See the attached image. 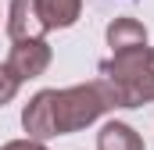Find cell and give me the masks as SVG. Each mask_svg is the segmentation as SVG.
<instances>
[{
  "label": "cell",
  "mask_w": 154,
  "mask_h": 150,
  "mask_svg": "<svg viewBox=\"0 0 154 150\" xmlns=\"http://www.w3.org/2000/svg\"><path fill=\"white\" fill-rule=\"evenodd\" d=\"M115 107L118 97L108 79H93L68 89H39L22 111V129L32 140H54V136H68L93 125L100 114Z\"/></svg>",
  "instance_id": "obj_1"
},
{
  "label": "cell",
  "mask_w": 154,
  "mask_h": 150,
  "mask_svg": "<svg viewBox=\"0 0 154 150\" xmlns=\"http://www.w3.org/2000/svg\"><path fill=\"white\" fill-rule=\"evenodd\" d=\"M100 79L111 82L118 107L154 104V46L115 50L108 61H100Z\"/></svg>",
  "instance_id": "obj_2"
},
{
  "label": "cell",
  "mask_w": 154,
  "mask_h": 150,
  "mask_svg": "<svg viewBox=\"0 0 154 150\" xmlns=\"http://www.w3.org/2000/svg\"><path fill=\"white\" fill-rule=\"evenodd\" d=\"M50 61H54V50H50V43L43 36L36 39H11V54H7V72L14 75L18 82H25V79H36L50 68Z\"/></svg>",
  "instance_id": "obj_3"
},
{
  "label": "cell",
  "mask_w": 154,
  "mask_h": 150,
  "mask_svg": "<svg viewBox=\"0 0 154 150\" xmlns=\"http://www.w3.org/2000/svg\"><path fill=\"white\" fill-rule=\"evenodd\" d=\"M7 36L11 39L47 36V29H43V22L36 14V0H11V7H7Z\"/></svg>",
  "instance_id": "obj_4"
},
{
  "label": "cell",
  "mask_w": 154,
  "mask_h": 150,
  "mask_svg": "<svg viewBox=\"0 0 154 150\" xmlns=\"http://www.w3.org/2000/svg\"><path fill=\"white\" fill-rule=\"evenodd\" d=\"M36 14L47 32L54 29H72L82 14V0H36Z\"/></svg>",
  "instance_id": "obj_5"
},
{
  "label": "cell",
  "mask_w": 154,
  "mask_h": 150,
  "mask_svg": "<svg viewBox=\"0 0 154 150\" xmlns=\"http://www.w3.org/2000/svg\"><path fill=\"white\" fill-rule=\"evenodd\" d=\"M108 46H111V54L115 50H129V46H147L143 22H136V18H115L108 25Z\"/></svg>",
  "instance_id": "obj_6"
},
{
  "label": "cell",
  "mask_w": 154,
  "mask_h": 150,
  "mask_svg": "<svg viewBox=\"0 0 154 150\" xmlns=\"http://www.w3.org/2000/svg\"><path fill=\"white\" fill-rule=\"evenodd\" d=\"M97 150H143V140L133 125L125 122H108L97 136Z\"/></svg>",
  "instance_id": "obj_7"
},
{
  "label": "cell",
  "mask_w": 154,
  "mask_h": 150,
  "mask_svg": "<svg viewBox=\"0 0 154 150\" xmlns=\"http://www.w3.org/2000/svg\"><path fill=\"white\" fill-rule=\"evenodd\" d=\"M18 86H22V82H18L14 75L7 72V64H0V107L14 100V93H18Z\"/></svg>",
  "instance_id": "obj_8"
},
{
  "label": "cell",
  "mask_w": 154,
  "mask_h": 150,
  "mask_svg": "<svg viewBox=\"0 0 154 150\" xmlns=\"http://www.w3.org/2000/svg\"><path fill=\"white\" fill-rule=\"evenodd\" d=\"M0 150H47L43 140H32V136H25V140H11V143H4Z\"/></svg>",
  "instance_id": "obj_9"
}]
</instances>
